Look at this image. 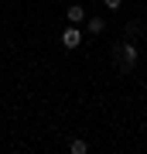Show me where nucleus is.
<instances>
[{"mask_svg": "<svg viewBox=\"0 0 147 154\" xmlns=\"http://www.w3.org/2000/svg\"><path fill=\"white\" fill-rule=\"evenodd\" d=\"M69 21H72V24H79V21H86V11H82L79 4H72V7H69Z\"/></svg>", "mask_w": 147, "mask_h": 154, "instance_id": "3", "label": "nucleus"}, {"mask_svg": "<svg viewBox=\"0 0 147 154\" xmlns=\"http://www.w3.org/2000/svg\"><path fill=\"white\" fill-rule=\"evenodd\" d=\"M69 151H72V154H86V151H89V144H86V140H72V147H69Z\"/></svg>", "mask_w": 147, "mask_h": 154, "instance_id": "5", "label": "nucleus"}, {"mask_svg": "<svg viewBox=\"0 0 147 154\" xmlns=\"http://www.w3.org/2000/svg\"><path fill=\"white\" fill-rule=\"evenodd\" d=\"M103 4L109 7V11H120V4H123V0H103Z\"/></svg>", "mask_w": 147, "mask_h": 154, "instance_id": "6", "label": "nucleus"}, {"mask_svg": "<svg viewBox=\"0 0 147 154\" xmlns=\"http://www.w3.org/2000/svg\"><path fill=\"white\" fill-rule=\"evenodd\" d=\"M79 41H82V34L75 28H65V34H62V45L65 48H79Z\"/></svg>", "mask_w": 147, "mask_h": 154, "instance_id": "2", "label": "nucleus"}, {"mask_svg": "<svg viewBox=\"0 0 147 154\" xmlns=\"http://www.w3.org/2000/svg\"><path fill=\"white\" fill-rule=\"evenodd\" d=\"M86 24H89V31H93V34H99V31L106 28V21H99V17H93V21H86Z\"/></svg>", "mask_w": 147, "mask_h": 154, "instance_id": "4", "label": "nucleus"}, {"mask_svg": "<svg viewBox=\"0 0 147 154\" xmlns=\"http://www.w3.org/2000/svg\"><path fill=\"white\" fill-rule=\"evenodd\" d=\"M116 62H120V69H123V72H130V69H133V62H137V48H133V45H123V48L116 51Z\"/></svg>", "mask_w": 147, "mask_h": 154, "instance_id": "1", "label": "nucleus"}]
</instances>
